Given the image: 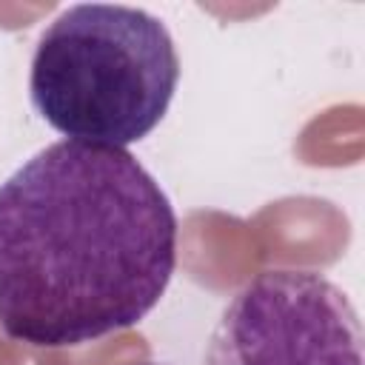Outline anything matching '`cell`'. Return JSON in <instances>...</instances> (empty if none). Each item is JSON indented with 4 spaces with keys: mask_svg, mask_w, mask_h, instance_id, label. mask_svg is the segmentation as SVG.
<instances>
[{
    "mask_svg": "<svg viewBox=\"0 0 365 365\" xmlns=\"http://www.w3.org/2000/svg\"><path fill=\"white\" fill-rule=\"evenodd\" d=\"M143 365H154V362H143Z\"/></svg>",
    "mask_w": 365,
    "mask_h": 365,
    "instance_id": "cell-4",
    "label": "cell"
},
{
    "mask_svg": "<svg viewBox=\"0 0 365 365\" xmlns=\"http://www.w3.org/2000/svg\"><path fill=\"white\" fill-rule=\"evenodd\" d=\"M205 365H362L359 314L328 277L271 268L228 299Z\"/></svg>",
    "mask_w": 365,
    "mask_h": 365,
    "instance_id": "cell-3",
    "label": "cell"
},
{
    "mask_svg": "<svg viewBox=\"0 0 365 365\" xmlns=\"http://www.w3.org/2000/svg\"><path fill=\"white\" fill-rule=\"evenodd\" d=\"M180 83L171 31L145 9L74 3L40 34L29 100L66 140L125 148L165 117Z\"/></svg>",
    "mask_w": 365,
    "mask_h": 365,
    "instance_id": "cell-2",
    "label": "cell"
},
{
    "mask_svg": "<svg viewBox=\"0 0 365 365\" xmlns=\"http://www.w3.org/2000/svg\"><path fill=\"white\" fill-rule=\"evenodd\" d=\"M177 268V214L125 148L57 140L0 182V331L77 348L134 328Z\"/></svg>",
    "mask_w": 365,
    "mask_h": 365,
    "instance_id": "cell-1",
    "label": "cell"
}]
</instances>
